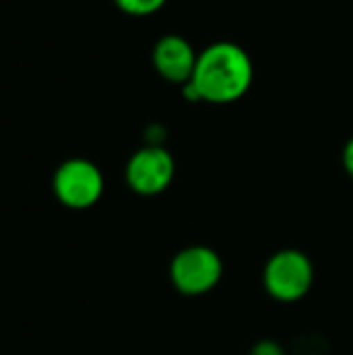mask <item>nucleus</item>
Segmentation results:
<instances>
[{"label":"nucleus","instance_id":"nucleus-1","mask_svg":"<svg viewBox=\"0 0 353 355\" xmlns=\"http://www.w3.org/2000/svg\"><path fill=\"white\" fill-rule=\"evenodd\" d=\"M200 98L212 104H231L248 94L254 81L250 54L233 42H216L198 54L189 79Z\"/></svg>","mask_w":353,"mask_h":355},{"label":"nucleus","instance_id":"nucleus-2","mask_svg":"<svg viewBox=\"0 0 353 355\" xmlns=\"http://www.w3.org/2000/svg\"><path fill=\"white\" fill-rule=\"evenodd\" d=\"M52 191L62 206L71 210H87L102 198V171L92 160L69 158L56 168L52 177Z\"/></svg>","mask_w":353,"mask_h":355},{"label":"nucleus","instance_id":"nucleus-3","mask_svg":"<svg viewBox=\"0 0 353 355\" xmlns=\"http://www.w3.org/2000/svg\"><path fill=\"white\" fill-rule=\"evenodd\" d=\"M221 277L223 260L206 245L185 248L171 262V281L183 295H204L218 285Z\"/></svg>","mask_w":353,"mask_h":355},{"label":"nucleus","instance_id":"nucleus-4","mask_svg":"<svg viewBox=\"0 0 353 355\" xmlns=\"http://www.w3.org/2000/svg\"><path fill=\"white\" fill-rule=\"evenodd\" d=\"M314 283L310 258L298 250L277 252L264 268V289L279 302L302 300Z\"/></svg>","mask_w":353,"mask_h":355},{"label":"nucleus","instance_id":"nucleus-5","mask_svg":"<svg viewBox=\"0 0 353 355\" xmlns=\"http://www.w3.org/2000/svg\"><path fill=\"white\" fill-rule=\"evenodd\" d=\"M175 177V160L162 146H146L137 150L125 168L127 185L139 196H158L169 189Z\"/></svg>","mask_w":353,"mask_h":355},{"label":"nucleus","instance_id":"nucleus-6","mask_svg":"<svg viewBox=\"0 0 353 355\" xmlns=\"http://www.w3.org/2000/svg\"><path fill=\"white\" fill-rule=\"evenodd\" d=\"M154 69L171 83H187L193 75L198 54L181 35H164L156 42L152 52Z\"/></svg>","mask_w":353,"mask_h":355},{"label":"nucleus","instance_id":"nucleus-7","mask_svg":"<svg viewBox=\"0 0 353 355\" xmlns=\"http://www.w3.org/2000/svg\"><path fill=\"white\" fill-rule=\"evenodd\" d=\"M114 4L127 15L148 17V15L158 12L166 4V0H114Z\"/></svg>","mask_w":353,"mask_h":355},{"label":"nucleus","instance_id":"nucleus-8","mask_svg":"<svg viewBox=\"0 0 353 355\" xmlns=\"http://www.w3.org/2000/svg\"><path fill=\"white\" fill-rule=\"evenodd\" d=\"M250 355H287V354H285V349H283L277 341L264 339V341H260V343H256V345L252 347Z\"/></svg>","mask_w":353,"mask_h":355},{"label":"nucleus","instance_id":"nucleus-9","mask_svg":"<svg viewBox=\"0 0 353 355\" xmlns=\"http://www.w3.org/2000/svg\"><path fill=\"white\" fill-rule=\"evenodd\" d=\"M343 166L350 173V177L353 179V137L347 141L345 150H343Z\"/></svg>","mask_w":353,"mask_h":355}]
</instances>
